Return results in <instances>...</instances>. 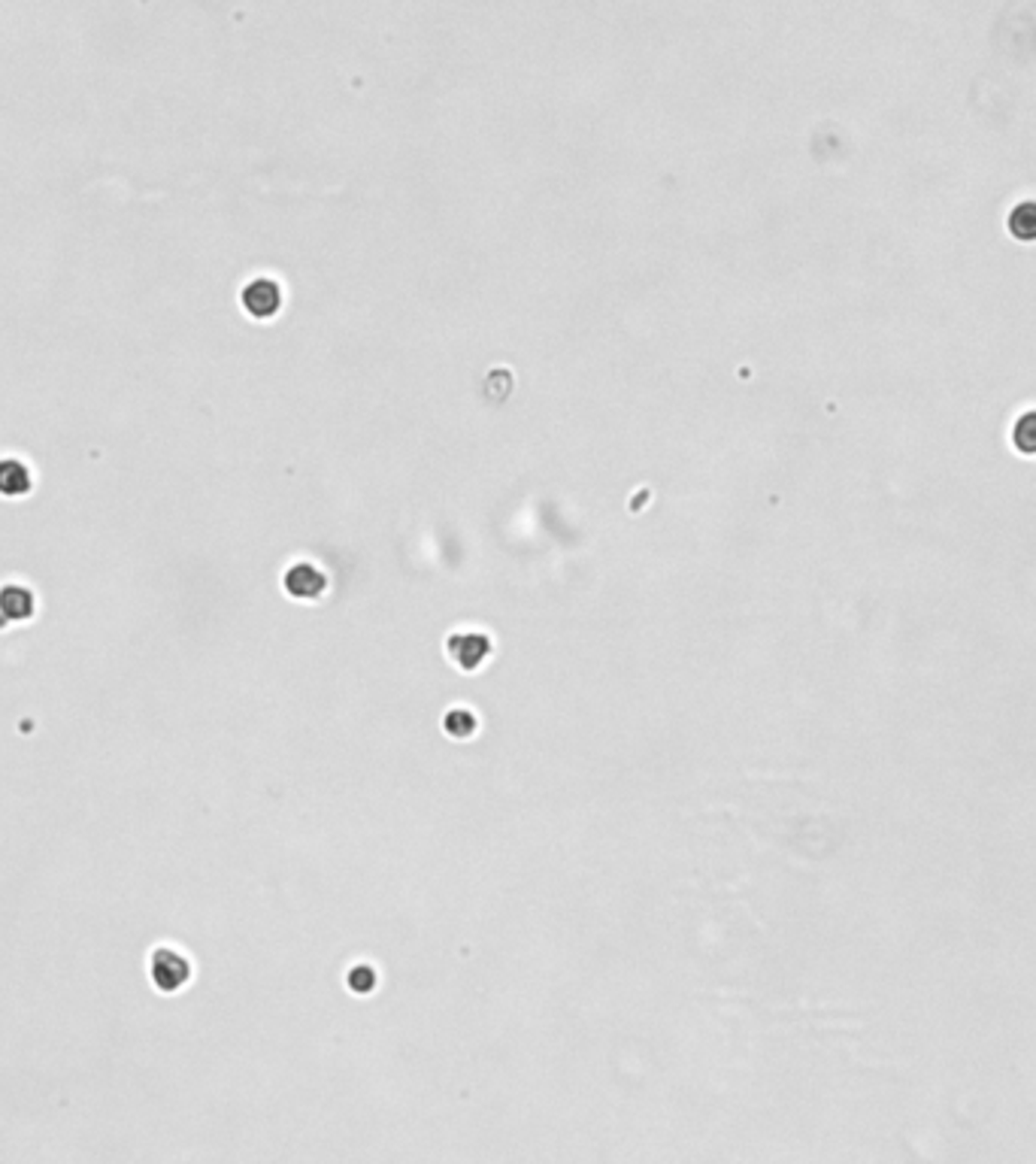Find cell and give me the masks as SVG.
<instances>
[{"instance_id":"6da1fadb","label":"cell","mask_w":1036,"mask_h":1164,"mask_svg":"<svg viewBox=\"0 0 1036 1164\" xmlns=\"http://www.w3.org/2000/svg\"><path fill=\"white\" fill-rule=\"evenodd\" d=\"M152 983L164 991V994H173L179 989L188 986L191 980V964L182 952L171 950V947H161L152 955Z\"/></svg>"},{"instance_id":"7a4b0ae2","label":"cell","mask_w":1036,"mask_h":1164,"mask_svg":"<svg viewBox=\"0 0 1036 1164\" xmlns=\"http://www.w3.org/2000/svg\"><path fill=\"white\" fill-rule=\"evenodd\" d=\"M491 637L485 631H455L445 640V652L464 671H476L491 655Z\"/></svg>"},{"instance_id":"3957f363","label":"cell","mask_w":1036,"mask_h":1164,"mask_svg":"<svg viewBox=\"0 0 1036 1164\" xmlns=\"http://www.w3.org/2000/svg\"><path fill=\"white\" fill-rule=\"evenodd\" d=\"M283 586L291 598L297 601H316L325 595L327 589V576L322 567H316L313 562H294L286 576H283Z\"/></svg>"},{"instance_id":"277c9868","label":"cell","mask_w":1036,"mask_h":1164,"mask_svg":"<svg viewBox=\"0 0 1036 1164\" xmlns=\"http://www.w3.org/2000/svg\"><path fill=\"white\" fill-rule=\"evenodd\" d=\"M240 300H243L246 313H251L255 319H270L279 307H283V289H279V283L270 280V276H258V280L243 286Z\"/></svg>"},{"instance_id":"5b68a950","label":"cell","mask_w":1036,"mask_h":1164,"mask_svg":"<svg viewBox=\"0 0 1036 1164\" xmlns=\"http://www.w3.org/2000/svg\"><path fill=\"white\" fill-rule=\"evenodd\" d=\"M31 488V470H27L19 458H4L0 461V494H24Z\"/></svg>"},{"instance_id":"8992f818","label":"cell","mask_w":1036,"mask_h":1164,"mask_svg":"<svg viewBox=\"0 0 1036 1164\" xmlns=\"http://www.w3.org/2000/svg\"><path fill=\"white\" fill-rule=\"evenodd\" d=\"M0 613H4L7 619H13V622L27 619V616L34 613V598H31V592L21 589V586H7L4 592H0Z\"/></svg>"},{"instance_id":"52a82bcc","label":"cell","mask_w":1036,"mask_h":1164,"mask_svg":"<svg viewBox=\"0 0 1036 1164\" xmlns=\"http://www.w3.org/2000/svg\"><path fill=\"white\" fill-rule=\"evenodd\" d=\"M1010 228L1013 234H1018L1021 240H1033L1036 237V201H1024L1013 210L1010 215Z\"/></svg>"},{"instance_id":"ba28073f","label":"cell","mask_w":1036,"mask_h":1164,"mask_svg":"<svg viewBox=\"0 0 1036 1164\" xmlns=\"http://www.w3.org/2000/svg\"><path fill=\"white\" fill-rule=\"evenodd\" d=\"M1013 440L1021 452H1036V409L1024 412L1013 428Z\"/></svg>"},{"instance_id":"9c48e42d","label":"cell","mask_w":1036,"mask_h":1164,"mask_svg":"<svg viewBox=\"0 0 1036 1164\" xmlns=\"http://www.w3.org/2000/svg\"><path fill=\"white\" fill-rule=\"evenodd\" d=\"M442 728H445V734H452V737H470L476 731V716L470 710L458 707V710H452L449 716L442 718Z\"/></svg>"},{"instance_id":"30bf717a","label":"cell","mask_w":1036,"mask_h":1164,"mask_svg":"<svg viewBox=\"0 0 1036 1164\" xmlns=\"http://www.w3.org/2000/svg\"><path fill=\"white\" fill-rule=\"evenodd\" d=\"M346 983H349L358 994H364V991H370V989L376 986V974H373V967L358 964V967H352V974L346 977Z\"/></svg>"}]
</instances>
